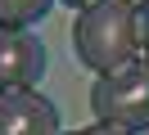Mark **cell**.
<instances>
[{"label": "cell", "mask_w": 149, "mask_h": 135, "mask_svg": "<svg viewBox=\"0 0 149 135\" xmlns=\"http://www.w3.org/2000/svg\"><path fill=\"white\" fill-rule=\"evenodd\" d=\"M72 50L100 77L127 68L131 59H140L136 0H91L72 23Z\"/></svg>", "instance_id": "6da1fadb"}, {"label": "cell", "mask_w": 149, "mask_h": 135, "mask_svg": "<svg viewBox=\"0 0 149 135\" xmlns=\"http://www.w3.org/2000/svg\"><path fill=\"white\" fill-rule=\"evenodd\" d=\"M91 108L100 122L122 131H149V59H131L127 68L104 72L91 86Z\"/></svg>", "instance_id": "7a4b0ae2"}, {"label": "cell", "mask_w": 149, "mask_h": 135, "mask_svg": "<svg viewBox=\"0 0 149 135\" xmlns=\"http://www.w3.org/2000/svg\"><path fill=\"white\" fill-rule=\"evenodd\" d=\"M0 135H59V108L36 86L0 90Z\"/></svg>", "instance_id": "3957f363"}, {"label": "cell", "mask_w": 149, "mask_h": 135, "mask_svg": "<svg viewBox=\"0 0 149 135\" xmlns=\"http://www.w3.org/2000/svg\"><path fill=\"white\" fill-rule=\"evenodd\" d=\"M45 77V45L36 32L23 27H0V90L36 86Z\"/></svg>", "instance_id": "277c9868"}, {"label": "cell", "mask_w": 149, "mask_h": 135, "mask_svg": "<svg viewBox=\"0 0 149 135\" xmlns=\"http://www.w3.org/2000/svg\"><path fill=\"white\" fill-rule=\"evenodd\" d=\"M50 5H54V0H0V27H23V32H32V23H41V18L50 14Z\"/></svg>", "instance_id": "5b68a950"}, {"label": "cell", "mask_w": 149, "mask_h": 135, "mask_svg": "<svg viewBox=\"0 0 149 135\" xmlns=\"http://www.w3.org/2000/svg\"><path fill=\"white\" fill-rule=\"evenodd\" d=\"M136 32H140V54L149 59V0H136Z\"/></svg>", "instance_id": "8992f818"}, {"label": "cell", "mask_w": 149, "mask_h": 135, "mask_svg": "<svg viewBox=\"0 0 149 135\" xmlns=\"http://www.w3.org/2000/svg\"><path fill=\"white\" fill-rule=\"evenodd\" d=\"M63 135H131V131H122V126H109V122H95V126H86V131H63Z\"/></svg>", "instance_id": "52a82bcc"}, {"label": "cell", "mask_w": 149, "mask_h": 135, "mask_svg": "<svg viewBox=\"0 0 149 135\" xmlns=\"http://www.w3.org/2000/svg\"><path fill=\"white\" fill-rule=\"evenodd\" d=\"M63 5H77V9H86V5H91V0H63Z\"/></svg>", "instance_id": "ba28073f"}]
</instances>
